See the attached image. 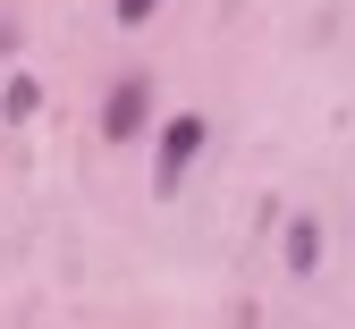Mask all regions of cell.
<instances>
[{
	"label": "cell",
	"mask_w": 355,
	"mask_h": 329,
	"mask_svg": "<svg viewBox=\"0 0 355 329\" xmlns=\"http://www.w3.org/2000/svg\"><path fill=\"white\" fill-rule=\"evenodd\" d=\"M203 135H211V127H203V110H178V118L161 127V186H178V177L203 161Z\"/></svg>",
	"instance_id": "cell-1"
},
{
	"label": "cell",
	"mask_w": 355,
	"mask_h": 329,
	"mask_svg": "<svg viewBox=\"0 0 355 329\" xmlns=\"http://www.w3.org/2000/svg\"><path fill=\"white\" fill-rule=\"evenodd\" d=\"M144 118H153V76H119L110 110H102V135H110V144H136Z\"/></svg>",
	"instance_id": "cell-2"
},
{
	"label": "cell",
	"mask_w": 355,
	"mask_h": 329,
	"mask_svg": "<svg viewBox=\"0 0 355 329\" xmlns=\"http://www.w3.org/2000/svg\"><path fill=\"white\" fill-rule=\"evenodd\" d=\"M279 262H288V278H313V270H322V220H313V211H296V220L279 228Z\"/></svg>",
	"instance_id": "cell-3"
},
{
	"label": "cell",
	"mask_w": 355,
	"mask_h": 329,
	"mask_svg": "<svg viewBox=\"0 0 355 329\" xmlns=\"http://www.w3.org/2000/svg\"><path fill=\"white\" fill-rule=\"evenodd\" d=\"M34 110H42V85H34V76H9V85H0V118H9V127L34 118Z\"/></svg>",
	"instance_id": "cell-4"
},
{
	"label": "cell",
	"mask_w": 355,
	"mask_h": 329,
	"mask_svg": "<svg viewBox=\"0 0 355 329\" xmlns=\"http://www.w3.org/2000/svg\"><path fill=\"white\" fill-rule=\"evenodd\" d=\"M110 17H119V26H153V17H161V0H110Z\"/></svg>",
	"instance_id": "cell-5"
}]
</instances>
